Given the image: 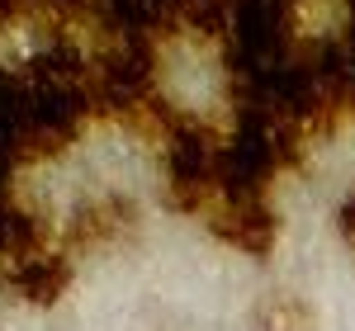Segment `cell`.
<instances>
[{"mask_svg":"<svg viewBox=\"0 0 355 331\" xmlns=\"http://www.w3.org/2000/svg\"><path fill=\"white\" fill-rule=\"evenodd\" d=\"M133 227V208L128 204H119V199H105V204H90L81 208V218H76V242L81 247H100V242H114V237H123Z\"/></svg>","mask_w":355,"mask_h":331,"instance_id":"7a4b0ae2","label":"cell"},{"mask_svg":"<svg viewBox=\"0 0 355 331\" xmlns=\"http://www.w3.org/2000/svg\"><path fill=\"white\" fill-rule=\"evenodd\" d=\"M10 289L15 298H24L33 307H53L67 289H71V260L62 251H38L24 260H10Z\"/></svg>","mask_w":355,"mask_h":331,"instance_id":"6da1fadb","label":"cell"},{"mask_svg":"<svg viewBox=\"0 0 355 331\" xmlns=\"http://www.w3.org/2000/svg\"><path fill=\"white\" fill-rule=\"evenodd\" d=\"M341 237L355 247V190L346 194V204H341Z\"/></svg>","mask_w":355,"mask_h":331,"instance_id":"3957f363","label":"cell"}]
</instances>
